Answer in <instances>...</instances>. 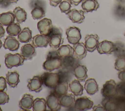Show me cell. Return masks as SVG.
Returning <instances> with one entry per match:
<instances>
[{
  "label": "cell",
  "instance_id": "cell-1",
  "mask_svg": "<svg viewBox=\"0 0 125 111\" xmlns=\"http://www.w3.org/2000/svg\"><path fill=\"white\" fill-rule=\"evenodd\" d=\"M5 64L8 68H12L14 67H18L23 65L24 60V57L20 53L12 54L11 53H6L5 56Z\"/></svg>",
  "mask_w": 125,
  "mask_h": 111
},
{
  "label": "cell",
  "instance_id": "cell-2",
  "mask_svg": "<svg viewBox=\"0 0 125 111\" xmlns=\"http://www.w3.org/2000/svg\"><path fill=\"white\" fill-rule=\"evenodd\" d=\"M43 84L47 87L54 89L60 81V76L58 73L46 72L42 76Z\"/></svg>",
  "mask_w": 125,
  "mask_h": 111
},
{
  "label": "cell",
  "instance_id": "cell-3",
  "mask_svg": "<svg viewBox=\"0 0 125 111\" xmlns=\"http://www.w3.org/2000/svg\"><path fill=\"white\" fill-rule=\"evenodd\" d=\"M117 84L113 79H110L105 82L101 90V94L104 97L113 98L116 95Z\"/></svg>",
  "mask_w": 125,
  "mask_h": 111
},
{
  "label": "cell",
  "instance_id": "cell-4",
  "mask_svg": "<svg viewBox=\"0 0 125 111\" xmlns=\"http://www.w3.org/2000/svg\"><path fill=\"white\" fill-rule=\"evenodd\" d=\"M65 34L68 43L72 44H75L79 43L82 38L80 29L75 26L67 28L66 29Z\"/></svg>",
  "mask_w": 125,
  "mask_h": 111
},
{
  "label": "cell",
  "instance_id": "cell-5",
  "mask_svg": "<svg viewBox=\"0 0 125 111\" xmlns=\"http://www.w3.org/2000/svg\"><path fill=\"white\" fill-rule=\"evenodd\" d=\"M94 103L89 98L86 96L77 98L74 102V105L75 109L79 111H86L91 109Z\"/></svg>",
  "mask_w": 125,
  "mask_h": 111
},
{
  "label": "cell",
  "instance_id": "cell-6",
  "mask_svg": "<svg viewBox=\"0 0 125 111\" xmlns=\"http://www.w3.org/2000/svg\"><path fill=\"white\" fill-rule=\"evenodd\" d=\"M62 65V61L59 57H49L43 62L42 67L44 69L52 71L55 69L59 68Z\"/></svg>",
  "mask_w": 125,
  "mask_h": 111
},
{
  "label": "cell",
  "instance_id": "cell-7",
  "mask_svg": "<svg viewBox=\"0 0 125 111\" xmlns=\"http://www.w3.org/2000/svg\"><path fill=\"white\" fill-rule=\"evenodd\" d=\"M99 37L97 34H86L84 38V44L87 50L92 52L97 49L99 43Z\"/></svg>",
  "mask_w": 125,
  "mask_h": 111
},
{
  "label": "cell",
  "instance_id": "cell-8",
  "mask_svg": "<svg viewBox=\"0 0 125 111\" xmlns=\"http://www.w3.org/2000/svg\"><path fill=\"white\" fill-rule=\"evenodd\" d=\"M37 28L41 34L48 36L53 28L51 20L46 18L42 19L37 23Z\"/></svg>",
  "mask_w": 125,
  "mask_h": 111
},
{
  "label": "cell",
  "instance_id": "cell-9",
  "mask_svg": "<svg viewBox=\"0 0 125 111\" xmlns=\"http://www.w3.org/2000/svg\"><path fill=\"white\" fill-rule=\"evenodd\" d=\"M27 87L30 91L39 92L42 90V81L41 76L39 75L34 76L32 79L27 80Z\"/></svg>",
  "mask_w": 125,
  "mask_h": 111
},
{
  "label": "cell",
  "instance_id": "cell-10",
  "mask_svg": "<svg viewBox=\"0 0 125 111\" xmlns=\"http://www.w3.org/2000/svg\"><path fill=\"white\" fill-rule=\"evenodd\" d=\"M114 43L105 40L99 43L97 50L100 54H111L114 51Z\"/></svg>",
  "mask_w": 125,
  "mask_h": 111
},
{
  "label": "cell",
  "instance_id": "cell-11",
  "mask_svg": "<svg viewBox=\"0 0 125 111\" xmlns=\"http://www.w3.org/2000/svg\"><path fill=\"white\" fill-rule=\"evenodd\" d=\"M46 105L50 111H58L61 109V105L59 103V97L54 93H51L46 98Z\"/></svg>",
  "mask_w": 125,
  "mask_h": 111
},
{
  "label": "cell",
  "instance_id": "cell-12",
  "mask_svg": "<svg viewBox=\"0 0 125 111\" xmlns=\"http://www.w3.org/2000/svg\"><path fill=\"white\" fill-rule=\"evenodd\" d=\"M66 15L74 23H81L84 21L85 19L84 11L82 10H78L75 8L70 10Z\"/></svg>",
  "mask_w": 125,
  "mask_h": 111
},
{
  "label": "cell",
  "instance_id": "cell-13",
  "mask_svg": "<svg viewBox=\"0 0 125 111\" xmlns=\"http://www.w3.org/2000/svg\"><path fill=\"white\" fill-rule=\"evenodd\" d=\"M20 42L14 36H7L4 40L3 46L5 49H8L10 51H16L20 47Z\"/></svg>",
  "mask_w": 125,
  "mask_h": 111
},
{
  "label": "cell",
  "instance_id": "cell-14",
  "mask_svg": "<svg viewBox=\"0 0 125 111\" xmlns=\"http://www.w3.org/2000/svg\"><path fill=\"white\" fill-rule=\"evenodd\" d=\"M21 54L26 60H31L36 55L35 47L32 44H25L21 48Z\"/></svg>",
  "mask_w": 125,
  "mask_h": 111
},
{
  "label": "cell",
  "instance_id": "cell-15",
  "mask_svg": "<svg viewBox=\"0 0 125 111\" xmlns=\"http://www.w3.org/2000/svg\"><path fill=\"white\" fill-rule=\"evenodd\" d=\"M33 101V95L30 94L25 93L19 101V107L22 110H30L32 107Z\"/></svg>",
  "mask_w": 125,
  "mask_h": 111
},
{
  "label": "cell",
  "instance_id": "cell-16",
  "mask_svg": "<svg viewBox=\"0 0 125 111\" xmlns=\"http://www.w3.org/2000/svg\"><path fill=\"white\" fill-rule=\"evenodd\" d=\"M74 58L77 60H82L84 58L87 54V50L85 46L84 43L79 42L75 44H73Z\"/></svg>",
  "mask_w": 125,
  "mask_h": 111
},
{
  "label": "cell",
  "instance_id": "cell-17",
  "mask_svg": "<svg viewBox=\"0 0 125 111\" xmlns=\"http://www.w3.org/2000/svg\"><path fill=\"white\" fill-rule=\"evenodd\" d=\"M101 103L105 111H114L120 110L118 103L115 97L113 98L104 97Z\"/></svg>",
  "mask_w": 125,
  "mask_h": 111
},
{
  "label": "cell",
  "instance_id": "cell-18",
  "mask_svg": "<svg viewBox=\"0 0 125 111\" xmlns=\"http://www.w3.org/2000/svg\"><path fill=\"white\" fill-rule=\"evenodd\" d=\"M49 44V37L42 34H37L32 38V44L36 47H46Z\"/></svg>",
  "mask_w": 125,
  "mask_h": 111
},
{
  "label": "cell",
  "instance_id": "cell-19",
  "mask_svg": "<svg viewBox=\"0 0 125 111\" xmlns=\"http://www.w3.org/2000/svg\"><path fill=\"white\" fill-rule=\"evenodd\" d=\"M87 68L85 65H78L74 69L73 73L77 80L81 82H84L88 77Z\"/></svg>",
  "mask_w": 125,
  "mask_h": 111
},
{
  "label": "cell",
  "instance_id": "cell-20",
  "mask_svg": "<svg viewBox=\"0 0 125 111\" xmlns=\"http://www.w3.org/2000/svg\"><path fill=\"white\" fill-rule=\"evenodd\" d=\"M56 54L57 56L61 58L71 57L74 54V48L70 44L62 45L57 50Z\"/></svg>",
  "mask_w": 125,
  "mask_h": 111
},
{
  "label": "cell",
  "instance_id": "cell-21",
  "mask_svg": "<svg viewBox=\"0 0 125 111\" xmlns=\"http://www.w3.org/2000/svg\"><path fill=\"white\" fill-rule=\"evenodd\" d=\"M69 90L75 96H81L83 94V88L79 80L74 79L68 84Z\"/></svg>",
  "mask_w": 125,
  "mask_h": 111
},
{
  "label": "cell",
  "instance_id": "cell-22",
  "mask_svg": "<svg viewBox=\"0 0 125 111\" xmlns=\"http://www.w3.org/2000/svg\"><path fill=\"white\" fill-rule=\"evenodd\" d=\"M84 88L89 95H93L99 90V86L96 80L92 78L85 81Z\"/></svg>",
  "mask_w": 125,
  "mask_h": 111
},
{
  "label": "cell",
  "instance_id": "cell-23",
  "mask_svg": "<svg viewBox=\"0 0 125 111\" xmlns=\"http://www.w3.org/2000/svg\"><path fill=\"white\" fill-rule=\"evenodd\" d=\"M19 77L20 75L19 72L15 70L14 71H8L6 74L5 79L9 87L15 88L20 81Z\"/></svg>",
  "mask_w": 125,
  "mask_h": 111
},
{
  "label": "cell",
  "instance_id": "cell-24",
  "mask_svg": "<svg viewBox=\"0 0 125 111\" xmlns=\"http://www.w3.org/2000/svg\"><path fill=\"white\" fill-rule=\"evenodd\" d=\"M82 8L85 13L96 11L100 7V4L97 0H84L81 4Z\"/></svg>",
  "mask_w": 125,
  "mask_h": 111
},
{
  "label": "cell",
  "instance_id": "cell-25",
  "mask_svg": "<svg viewBox=\"0 0 125 111\" xmlns=\"http://www.w3.org/2000/svg\"><path fill=\"white\" fill-rule=\"evenodd\" d=\"M73 93H68L59 97V103L61 106L64 108H69L74 104L75 98Z\"/></svg>",
  "mask_w": 125,
  "mask_h": 111
},
{
  "label": "cell",
  "instance_id": "cell-26",
  "mask_svg": "<svg viewBox=\"0 0 125 111\" xmlns=\"http://www.w3.org/2000/svg\"><path fill=\"white\" fill-rule=\"evenodd\" d=\"M49 37V44L50 47L53 49L58 48L61 44L63 43V38L62 37V34L57 33L51 35Z\"/></svg>",
  "mask_w": 125,
  "mask_h": 111
},
{
  "label": "cell",
  "instance_id": "cell-27",
  "mask_svg": "<svg viewBox=\"0 0 125 111\" xmlns=\"http://www.w3.org/2000/svg\"><path fill=\"white\" fill-rule=\"evenodd\" d=\"M15 16L11 11L0 14V24L2 26H8L14 22Z\"/></svg>",
  "mask_w": 125,
  "mask_h": 111
},
{
  "label": "cell",
  "instance_id": "cell-28",
  "mask_svg": "<svg viewBox=\"0 0 125 111\" xmlns=\"http://www.w3.org/2000/svg\"><path fill=\"white\" fill-rule=\"evenodd\" d=\"M18 40L20 42L27 43L32 39V31L28 27L23 28L18 35Z\"/></svg>",
  "mask_w": 125,
  "mask_h": 111
},
{
  "label": "cell",
  "instance_id": "cell-29",
  "mask_svg": "<svg viewBox=\"0 0 125 111\" xmlns=\"http://www.w3.org/2000/svg\"><path fill=\"white\" fill-rule=\"evenodd\" d=\"M68 88V84L67 81H63L59 83L54 88V93L59 97L66 94Z\"/></svg>",
  "mask_w": 125,
  "mask_h": 111
},
{
  "label": "cell",
  "instance_id": "cell-30",
  "mask_svg": "<svg viewBox=\"0 0 125 111\" xmlns=\"http://www.w3.org/2000/svg\"><path fill=\"white\" fill-rule=\"evenodd\" d=\"M17 22L21 23L25 22L27 18V13L24 9L20 6L16 7L13 11Z\"/></svg>",
  "mask_w": 125,
  "mask_h": 111
},
{
  "label": "cell",
  "instance_id": "cell-31",
  "mask_svg": "<svg viewBox=\"0 0 125 111\" xmlns=\"http://www.w3.org/2000/svg\"><path fill=\"white\" fill-rule=\"evenodd\" d=\"M46 100L43 98H36L33 103L32 110L33 111H44L46 110Z\"/></svg>",
  "mask_w": 125,
  "mask_h": 111
},
{
  "label": "cell",
  "instance_id": "cell-32",
  "mask_svg": "<svg viewBox=\"0 0 125 111\" xmlns=\"http://www.w3.org/2000/svg\"><path fill=\"white\" fill-rule=\"evenodd\" d=\"M113 53L116 57H125V44L121 41L116 42Z\"/></svg>",
  "mask_w": 125,
  "mask_h": 111
},
{
  "label": "cell",
  "instance_id": "cell-33",
  "mask_svg": "<svg viewBox=\"0 0 125 111\" xmlns=\"http://www.w3.org/2000/svg\"><path fill=\"white\" fill-rule=\"evenodd\" d=\"M6 30L9 35L16 36L20 33L21 29L19 22H13L7 26Z\"/></svg>",
  "mask_w": 125,
  "mask_h": 111
},
{
  "label": "cell",
  "instance_id": "cell-34",
  "mask_svg": "<svg viewBox=\"0 0 125 111\" xmlns=\"http://www.w3.org/2000/svg\"><path fill=\"white\" fill-rule=\"evenodd\" d=\"M32 17L34 20H39L45 16L44 8L42 6H36L32 8L31 12Z\"/></svg>",
  "mask_w": 125,
  "mask_h": 111
},
{
  "label": "cell",
  "instance_id": "cell-35",
  "mask_svg": "<svg viewBox=\"0 0 125 111\" xmlns=\"http://www.w3.org/2000/svg\"><path fill=\"white\" fill-rule=\"evenodd\" d=\"M71 3L69 0H63L59 4V8L62 13L66 14L71 10Z\"/></svg>",
  "mask_w": 125,
  "mask_h": 111
},
{
  "label": "cell",
  "instance_id": "cell-36",
  "mask_svg": "<svg viewBox=\"0 0 125 111\" xmlns=\"http://www.w3.org/2000/svg\"><path fill=\"white\" fill-rule=\"evenodd\" d=\"M115 69L121 71L125 69V57H117L114 64Z\"/></svg>",
  "mask_w": 125,
  "mask_h": 111
},
{
  "label": "cell",
  "instance_id": "cell-37",
  "mask_svg": "<svg viewBox=\"0 0 125 111\" xmlns=\"http://www.w3.org/2000/svg\"><path fill=\"white\" fill-rule=\"evenodd\" d=\"M117 93L116 96L125 97V82L123 81L117 84Z\"/></svg>",
  "mask_w": 125,
  "mask_h": 111
},
{
  "label": "cell",
  "instance_id": "cell-38",
  "mask_svg": "<svg viewBox=\"0 0 125 111\" xmlns=\"http://www.w3.org/2000/svg\"><path fill=\"white\" fill-rule=\"evenodd\" d=\"M9 100V96L4 91H0V105H4L8 103Z\"/></svg>",
  "mask_w": 125,
  "mask_h": 111
},
{
  "label": "cell",
  "instance_id": "cell-39",
  "mask_svg": "<svg viewBox=\"0 0 125 111\" xmlns=\"http://www.w3.org/2000/svg\"><path fill=\"white\" fill-rule=\"evenodd\" d=\"M115 13L117 15L121 18L125 17V7L122 4L118 5L115 7Z\"/></svg>",
  "mask_w": 125,
  "mask_h": 111
},
{
  "label": "cell",
  "instance_id": "cell-40",
  "mask_svg": "<svg viewBox=\"0 0 125 111\" xmlns=\"http://www.w3.org/2000/svg\"><path fill=\"white\" fill-rule=\"evenodd\" d=\"M44 4L45 3L42 0H31L30 2V5L32 9L36 6H42L44 8Z\"/></svg>",
  "mask_w": 125,
  "mask_h": 111
},
{
  "label": "cell",
  "instance_id": "cell-41",
  "mask_svg": "<svg viewBox=\"0 0 125 111\" xmlns=\"http://www.w3.org/2000/svg\"><path fill=\"white\" fill-rule=\"evenodd\" d=\"M7 89V82L5 77L0 76V91H4Z\"/></svg>",
  "mask_w": 125,
  "mask_h": 111
},
{
  "label": "cell",
  "instance_id": "cell-42",
  "mask_svg": "<svg viewBox=\"0 0 125 111\" xmlns=\"http://www.w3.org/2000/svg\"><path fill=\"white\" fill-rule=\"evenodd\" d=\"M11 4L8 0H0V7L2 8H7Z\"/></svg>",
  "mask_w": 125,
  "mask_h": 111
},
{
  "label": "cell",
  "instance_id": "cell-43",
  "mask_svg": "<svg viewBox=\"0 0 125 111\" xmlns=\"http://www.w3.org/2000/svg\"><path fill=\"white\" fill-rule=\"evenodd\" d=\"M92 110L93 111H105V110L102 104H98L97 105H94L92 107Z\"/></svg>",
  "mask_w": 125,
  "mask_h": 111
},
{
  "label": "cell",
  "instance_id": "cell-44",
  "mask_svg": "<svg viewBox=\"0 0 125 111\" xmlns=\"http://www.w3.org/2000/svg\"><path fill=\"white\" fill-rule=\"evenodd\" d=\"M118 76L119 79L124 82H125V69L121 71H119L118 74Z\"/></svg>",
  "mask_w": 125,
  "mask_h": 111
},
{
  "label": "cell",
  "instance_id": "cell-45",
  "mask_svg": "<svg viewBox=\"0 0 125 111\" xmlns=\"http://www.w3.org/2000/svg\"><path fill=\"white\" fill-rule=\"evenodd\" d=\"M62 1V0H49V3L51 6L53 7H56L59 4L61 3Z\"/></svg>",
  "mask_w": 125,
  "mask_h": 111
},
{
  "label": "cell",
  "instance_id": "cell-46",
  "mask_svg": "<svg viewBox=\"0 0 125 111\" xmlns=\"http://www.w3.org/2000/svg\"><path fill=\"white\" fill-rule=\"evenodd\" d=\"M71 3L75 6L78 5L81 2H83L84 0H69Z\"/></svg>",
  "mask_w": 125,
  "mask_h": 111
},
{
  "label": "cell",
  "instance_id": "cell-47",
  "mask_svg": "<svg viewBox=\"0 0 125 111\" xmlns=\"http://www.w3.org/2000/svg\"><path fill=\"white\" fill-rule=\"evenodd\" d=\"M5 31L3 26L0 24V38H2L5 34Z\"/></svg>",
  "mask_w": 125,
  "mask_h": 111
},
{
  "label": "cell",
  "instance_id": "cell-48",
  "mask_svg": "<svg viewBox=\"0 0 125 111\" xmlns=\"http://www.w3.org/2000/svg\"><path fill=\"white\" fill-rule=\"evenodd\" d=\"M8 0L11 2V3H16L19 1V0Z\"/></svg>",
  "mask_w": 125,
  "mask_h": 111
},
{
  "label": "cell",
  "instance_id": "cell-49",
  "mask_svg": "<svg viewBox=\"0 0 125 111\" xmlns=\"http://www.w3.org/2000/svg\"><path fill=\"white\" fill-rule=\"evenodd\" d=\"M2 46H3L2 43V41H1V40L0 39V49L1 48V47H2Z\"/></svg>",
  "mask_w": 125,
  "mask_h": 111
},
{
  "label": "cell",
  "instance_id": "cell-50",
  "mask_svg": "<svg viewBox=\"0 0 125 111\" xmlns=\"http://www.w3.org/2000/svg\"><path fill=\"white\" fill-rule=\"evenodd\" d=\"M2 111V109H1V108L0 107V111Z\"/></svg>",
  "mask_w": 125,
  "mask_h": 111
},
{
  "label": "cell",
  "instance_id": "cell-51",
  "mask_svg": "<svg viewBox=\"0 0 125 111\" xmlns=\"http://www.w3.org/2000/svg\"><path fill=\"white\" fill-rule=\"evenodd\" d=\"M124 36H125V33H124Z\"/></svg>",
  "mask_w": 125,
  "mask_h": 111
},
{
  "label": "cell",
  "instance_id": "cell-52",
  "mask_svg": "<svg viewBox=\"0 0 125 111\" xmlns=\"http://www.w3.org/2000/svg\"><path fill=\"white\" fill-rule=\"evenodd\" d=\"M0 67H1V65H0Z\"/></svg>",
  "mask_w": 125,
  "mask_h": 111
}]
</instances>
